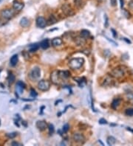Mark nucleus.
<instances>
[{
  "label": "nucleus",
  "instance_id": "39448f33",
  "mask_svg": "<svg viewBox=\"0 0 133 146\" xmlns=\"http://www.w3.org/2000/svg\"><path fill=\"white\" fill-rule=\"evenodd\" d=\"M38 88L43 91H48L50 88V83L48 81H45V80H42L38 83Z\"/></svg>",
  "mask_w": 133,
  "mask_h": 146
},
{
  "label": "nucleus",
  "instance_id": "6ab92c4d",
  "mask_svg": "<svg viewBox=\"0 0 133 146\" xmlns=\"http://www.w3.org/2000/svg\"><path fill=\"white\" fill-rule=\"evenodd\" d=\"M120 103H121V100L120 99L114 100H113L112 103V108L114 109H116L118 106L120 105Z\"/></svg>",
  "mask_w": 133,
  "mask_h": 146
},
{
  "label": "nucleus",
  "instance_id": "7c9ffc66",
  "mask_svg": "<svg viewBox=\"0 0 133 146\" xmlns=\"http://www.w3.org/2000/svg\"><path fill=\"white\" fill-rule=\"evenodd\" d=\"M110 3L112 7H115L117 5V0H110Z\"/></svg>",
  "mask_w": 133,
  "mask_h": 146
},
{
  "label": "nucleus",
  "instance_id": "e433bc0d",
  "mask_svg": "<svg viewBox=\"0 0 133 146\" xmlns=\"http://www.w3.org/2000/svg\"><path fill=\"white\" fill-rule=\"evenodd\" d=\"M129 7L131 8H132L133 9V1H132L130 3H129Z\"/></svg>",
  "mask_w": 133,
  "mask_h": 146
},
{
  "label": "nucleus",
  "instance_id": "58836bf2",
  "mask_svg": "<svg viewBox=\"0 0 133 146\" xmlns=\"http://www.w3.org/2000/svg\"><path fill=\"white\" fill-rule=\"evenodd\" d=\"M98 142H99L100 143H101V145H104V144H103V142H101V140H100V139H99V140H98Z\"/></svg>",
  "mask_w": 133,
  "mask_h": 146
},
{
  "label": "nucleus",
  "instance_id": "ea45409f",
  "mask_svg": "<svg viewBox=\"0 0 133 146\" xmlns=\"http://www.w3.org/2000/svg\"><path fill=\"white\" fill-rule=\"evenodd\" d=\"M99 1H104V0H99Z\"/></svg>",
  "mask_w": 133,
  "mask_h": 146
},
{
  "label": "nucleus",
  "instance_id": "20e7f679",
  "mask_svg": "<svg viewBox=\"0 0 133 146\" xmlns=\"http://www.w3.org/2000/svg\"><path fill=\"white\" fill-rule=\"evenodd\" d=\"M40 76H41V69L38 66L33 68L30 73V77L33 81H36L40 78Z\"/></svg>",
  "mask_w": 133,
  "mask_h": 146
},
{
  "label": "nucleus",
  "instance_id": "4468645a",
  "mask_svg": "<svg viewBox=\"0 0 133 146\" xmlns=\"http://www.w3.org/2000/svg\"><path fill=\"white\" fill-rule=\"evenodd\" d=\"M62 40L60 38H55L52 40V45L53 46H58L62 44Z\"/></svg>",
  "mask_w": 133,
  "mask_h": 146
},
{
  "label": "nucleus",
  "instance_id": "423d86ee",
  "mask_svg": "<svg viewBox=\"0 0 133 146\" xmlns=\"http://www.w3.org/2000/svg\"><path fill=\"white\" fill-rule=\"evenodd\" d=\"M72 139L76 142L83 144L85 142V137L82 134H79V133H76L73 134Z\"/></svg>",
  "mask_w": 133,
  "mask_h": 146
},
{
  "label": "nucleus",
  "instance_id": "7ed1b4c3",
  "mask_svg": "<svg viewBox=\"0 0 133 146\" xmlns=\"http://www.w3.org/2000/svg\"><path fill=\"white\" fill-rule=\"evenodd\" d=\"M0 14L4 19L9 20L14 16V11L11 9H4L1 11Z\"/></svg>",
  "mask_w": 133,
  "mask_h": 146
},
{
  "label": "nucleus",
  "instance_id": "c756f323",
  "mask_svg": "<svg viewBox=\"0 0 133 146\" xmlns=\"http://www.w3.org/2000/svg\"><path fill=\"white\" fill-rule=\"evenodd\" d=\"M99 123H100V124H101V125H104V124H106V123H107V122H106V119L101 118V119H99Z\"/></svg>",
  "mask_w": 133,
  "mask_h": 146
},
{
  "label": "nucleus",
  "instance_id": "f03ea898",
  "mask_svg": "<svg viewBox=\"0 0 133 146\" xmlns=\"http://www.w3.org/2000/svg\"><path fill=\"white\" fill-rule=\"evenodd\" d=\"M125 72H126L125 69H123L121 66H119V67H117L112 70L111 75L115 78H121L125 75Z\"/></svg>",
  "mask_w": 133,
  "mask_h": 146
},
{
  "label": "nucleus",
  "instance_id": "6e6552de",
  "mask_svg": "<svg viewBox=\"0 0 133 146\" xmlns=\"http://www.w3.org/2000/svg\"><path fill=\"white\" fill-rule=\"evenodd\" d=\"M36 26L39 28H44L47 24H48V22L46 21V19L42 17V16H38L36 18Z\"/></svg>",
  "mask_w": 133,
  "mask_h": 146
},
{
  "label": "nucleus",
  "instance_id": "f8f14e48",
  "mask_svg": "<svg viewBox=\"0 0 133 146\" xmlns=\"http://www.w3.org/2000/svg\"><path fill=\"white\" fill-rule=\"evenodd\" d=\"M58 75L62 80H65L70 76V73L69 71H58Z\"/></svg>",
  "mask_w": 133,
  "mask_h": 146
},
{
  "label": "nucleus",
  "instance_id": "bb28decb",
  "mask_svg": "<svg viewBox=\"0 0 133 146\" xmlns=\"http://www.w3.org/2000/svg\"><path fill=\"white\" fill-rule=\"evenodd\" d=\"M69 128H70V126H69V125H68V124H65V125L63 126V128H62L63 132H64V133L67 132V131L69 130Z\"/></svg>",
  "mask_w": 133,
  "mask_h": 146
},
{
  "label": "nucleus",
  "instance_id": "aec40b11",
  "mask_svg": "<svg viewBox=\"0 0 133 146\" xmlns=\"http://www.w3.org/2000/svg\"><path fill=\"white\" fill-rule=\"evenodd\" d=\"M90 36V33L88 30H83L81 31V36L84 38H89Z\"/></svg>",
  "mask_w": 133,
  "mask_h": 146
},
{
  "label": "nucleus",
  "instance_id": "1a4fd4ad",
  "mask_svg": "<svg viewBox=\"0 0 133 146\" xmlns=\"http://www.w3.org/2000/svg\"><path fill=\"white\" fill-rule=\"evenodd\" d=\"M62 11L64 12V13L65 15L68 16H72L74 14V12H73L72 9L71 8V7L68 5H63L62 7Z\"/></svg>",
  "mask_w": 133,
  "mask_h": 146
},
{
  "label": "nucleus",
  "instance_id": "9d476101",
  "mask_svg": "<svg viewBox=\"0 0 133 146\" xmlns=\"http://www.w3.org/2000/svg\"><path fill=\"white\" fill-rule=\"evenodd\" d=\"M36 127L38 130H40L41 131H44L47 128H48V125L47 124V123L44 120H38L36 122Z\"/></svg>",
  "mask_w": 133,
  "mask_h": 146
},
{
  "label": "nucleus",
  "instance_id": "f704fd0d",
  "mask_svg": "<svg viewBox=\"0 0 133 146\" xmlns=\"http://www.w3.org/2000/svg\"><path fill=\"white\" fill-rule=\"evenodd\" d=\"M123 39L124 40V41H125L126 43H128V44H131V41H129V40H128V38H124Z\"/></svg>",
  "mask_w": 133,
  "mask_h": 146
},
{
  "label": "nucleus",
  "instance_id": "c85d7f7f",
  "mask_svg": "<svg viewBox=\"0 0 133 146\" xmlns=\"http://www.w3.org/2000/svg\"><path fill=\"white\" fill-rule=\"evenodd\" d=\"M104 18H105V24H104V25H105V27H108V25H109V20H108V17H107V16L106 15H104Z\"/></svg>",
  "mask_w": 133,
  "mask_h": 146
},
{
  "label": "nucleus",
  "instance_id": "473e14b6",
  "mask_svg": "<svg viewBox=\"0 0 133 146\" xmlns=\"http://www.w3.org/2000/svg\"><path fill=\"white\" fill-rule=\"evenodd\" d=\"M12 145H18V146H20V145H22V144H20V143H19V142H12V144H11Z\"/></svg>",
  "mask_w": 133,
  "mask_h": 146
},
{
  "label": "nucleus",
  "instance_id": "a878e982",
  "mask_svg": "<svg viewBox=\"0 0 133 146\" xmlns=\"http://www.w3.org/2000/svg\"><path fill=\"white\" fill-rule=\"evenodd\" d=\"M14 81H15V76L13 75V74H10L9 76H8V82H9V83H13V82H14Z\"/></svg>",
  "mask_w": 133,
  "mask_h": 146
},
{
  "label": "nucleus",
  "instance_id": "9b49d317",
  "mask_svg": "<svg viewBox=\"0 0 133 146\" xmlns=\"http://www.w3.org/2000/svg\"><path fill=\"white\" fill-rule=\"evenodd\" d=\"M24 5L22 2H20L17 1V0H15V1L13 2V8L17 11L22 10L24 8Z\"/></svg>",
  "mask_w": 133,
  "mask_h": 146
},
{
  "label": "nucleus",
  "instance_id": "f257e3e1",
  "mask_svg": "<svg viewBox=\"0 0 133 146\" xmlns=\"http://www.w3.org/2000/svg\"><path fill=\"white\" fill-rule=\"evenodd\" d=\"M84 63V59L83 58H75L70 60L68 65L72 69H78L81 67Z\"/></svg>",
  "mask_w": 133,
  "mask_h": 146
},
{
  "label": "nucleus",
  "instance_id": "2f4dec72",
  "mask_svg": "<svg viewBox=\"0 0 133 146\" xmlns=\"http://www.w3.org/2000/svg\"><path fill=\"white\" fill-rule=\"evenodd\" d=\"M111 31L112 32L113 37H114L115 38H117V32H116V31H115L114 29H111Z\"/></svg>",
  "mask_w": 133,
  "mask_h": 146
},
{
  "label": "nucleus",
  "instance_id": "4be33fe9",
  "mask_svg": "<svg viewBox=\"0 0 133 146\" xmlns=\"http://www.w3.org/2000/svg\"><path fill=\"white\" fill-rule=\"evenodd\" d=\"M17 136V133L16 132H13V133H8L6 134V137H8L9 139H13Z\"/></svg>",
  "mask_w": 133,
  "mask_h": 146
},
{
  "label": "nucleus",
  "instance_id": "412c9836",
  "mask_svg": "<svg viewBox=\"0 0 133 146\" xmlns=\"http://www.w3.org/2000/svg\"><path fill=\"white\" fill-rule=\"evenodd\" d=\"M48 22H49L50 24H55V23L57 22V19L56 18V17L53 16V15H51V16H50L49 19H48Z\"/></svg>",
  "mask_w": 133,
  "mask_h": 146
},
{
  "label": "nucleus",
  "instance_id": "a19ab883",
  "mask_svg": "<svg viewBox=\"0 0 133 146\" xmlns=\"http://www.w3.org/2000/svg\"><path fill=\"white\" fill-rule=\"evenodd\" d=\"M2 0H0V2H2Z\"/></svg>",
  "mask_w": 133,
  "mask_h": 146
},
{
  "label": "nucleus",
  "instance_id": "4c0bfd02",
  "mask_svg": "<svg viewBox=\"0 0 133 146\" xmlns=\"http://www.w3.org/2000/svg\"><path fill=\"white\" fill-rule=\"evenodd\" d=\"M126 129H127L128 131H132V132L133 133V129H132V128H130L129 127V128H126Z\"/></svg>",
  "mask_w": 133,
  "mask_h": 146
},
{
  "label": "nucleus",
  "instance_id": "a211bd4d",
  "mask_svg": "<svg viewBox=\"0 0 133 146\" xmlns=\"http://www.w3.org/2000/svg\"><path fill=\"white\" fill-rule=\"evenodd\" d=\"M106 142H107V144L109 145H115V142H116V139L115 137H113L112 136H109L107 137V139H106Z\"/></svg>",
  "mask_w": 133,
  "mask_h": 146
},
{
  "label": "nucleus",
  "instance_id": "5701e85b",
  "mask_svg": "<svg viewBox=\"0 0 133 146\" xmlns=\"http://www.w3.org/2000/svg\"><path fill=\"white\" fill-rule=\"evenodd\" d=\"M38 49V44H32L30 46V52H35Z\"/></svg>",
  "mask_w": 133,
  "mask_h": 146
},
{
  "label": "nucleus",
  "instance_id": "dca6fc26",
  "mask_svg": "<svg viewBox=\"0 0 133 146\" xmlns=\"http://www.w3.org/2000/svg\"><path fill=\"white\" fill-rule=\"evenodd\" d=\"M40 46L44 49V50H46L48 49L49 46H50V44H49V40L48 39H44L43 40V41L41 42V44H40Z\"/></svg>",
  "mask_w": 133,
  "mask_h": 146
},
{
  "label": "nucleus",
  "instance_id": "0eeeda50",
  "mask_svg": "<svg viewBox=\"0 0 133 146\" xmlns=\"http://www.w3.org/2000/svg\"><path fill=\"white\" fill-rule=\"evenodd\" d=\"M50 78H51V81L52 82L54 83V84H60V80H62L59 77V75H58V71H54L51 73V76H50Z\"/></svg>",
  "mask_w": 133,
  "mask_h": 146
},
{
  "label": "nucleus",
  "instance_id": "2eb2a0df",
  "mask_svg": "<svg viewBox=\"0 0 133 146\" xmlns=\"http://www.w3.org/2000/svg\"><path fill=\"white\" fill-rule=\"evenodd\" d=\"M75 80L78 82L80 87H84V86L86 85V80L84 78H76Z\"/></svg>",
  "mask_w": 133,
  "mask_h": 146
},
{
  "label": "nucleus",
  "instance_id": "393cba45",
  "mask_svg": "<svg viewBox=\"0 0 133 146\" xmlns=\"http://www.w3.org/2000/svg\"><path fill=\"white\" fill-rule=\"evenodd\" d=\"M125 114L127 116H133V109H127L125 111Z\"/></svg>",
  "mask_w": 133,
  "mask_h": 146
},
{
  "label": "nucleus",
  "instance_id": "c9c22d12",
  "mask_svg": "<svg viewBox=\"0 0 133 146\" xmlns=\"http://www.w3.org/2000/svg\"><path fill=\"white\" fill-rule=\"evenodd\" d=\"M120 2H121V8H123V7H124V1H123V0H120Z\"/></svg>",
  "mask_w": 133,
  "mask_h": 146
},
{
  "label": "nucleus",
  "instance_id": "cd10ccee",
  "mask_svg": "<svg viewBox=\"0 0 133 146\" xmlns=\"http://www.w3.org/2000/svg\"><path fill=\"white\" fill-rule=\"evenodd\" d=\"M30 95H31V97H36V96H37V93H36V91L34 90V89H31L30 90Z\"/></svg>",
  "mask_w": 133,
  "mask_h": 146
},
{
  "label": "nucleus",
  "instance_id": "ddd939ff",
  "mask_svg": "<svg viewBox=\"0 0 133 146\" xmlns=\"http://www.w3.org/2000/svg\"><path fill=\"white\" fill-rule=\"evenodd\" d=\"M20 25H21V27H28L30 25L29 19L26 17H23L21 20H20Z\"/></svg>",
  "mask_w": 133,
  "mask_h": 146
},
{
  "label": "nucleus",
  "instance_id": "b1692460",
  "mask_svg": "<svg viewBox=\"0 0 133 146\" xmlns=\"http://www.w3.org/2000/svg\"><path fill=\"white\" fill-rule=\"evenodd\" d=\"M48 129H49V134L50 135L52 134L53 133H54V131H55L54 125H53L52 124H49L48 125Z\"/></svg>",
  "mask_w": 133,
  "mask_h": 146
},
{
  "label": "nucleus",
  "instance_id": "72a5a7b5",
  "mask_svg": "<svg viewBox=\"0 0 133 146\" xmlns=\"http://www.w3.org/2000/svg\"><path fill=\"white\" fill-rule=\"evenodd\" d=\"M17 84H19V85H20L21 86H22L23 88H24V87H25V85H24V83L23 82H22V81H19V82L17 83Z\"/></svg>",
  "mask_w": 133,
  "mask_h": 146
},
{
  "label": "nucleus",
  "instance_id": "f3484780",
  "mask_svg": "<svg viewBox=\"0 0 133 146\" xmlns=\"http://www.w3.org/2000/svg\"><path fill=\"white\" fill-rule=\"evenodd\" d=\"M18 61H19V57H18V55H13L11 57V58H10V64H11L12 66H16V64L18 63Z\"/></svg>",
  "mask_w": 133,
  "mask_h": 146
},
{
  "label": "nucleus",
  "instance_id": "79ce46f5",
  "mask_svg": "<svg viewBox=\"0 0 133 146\" xmlns=\"http://www.w3.org/2000/svg\"><path fill=\"white\" fill-rule=\"evenodd\" d=\"M0 22H1V21H0Z\"/></svg>",
  "mask_w": 133,
  "mask_h": 146
}]
</instances>
